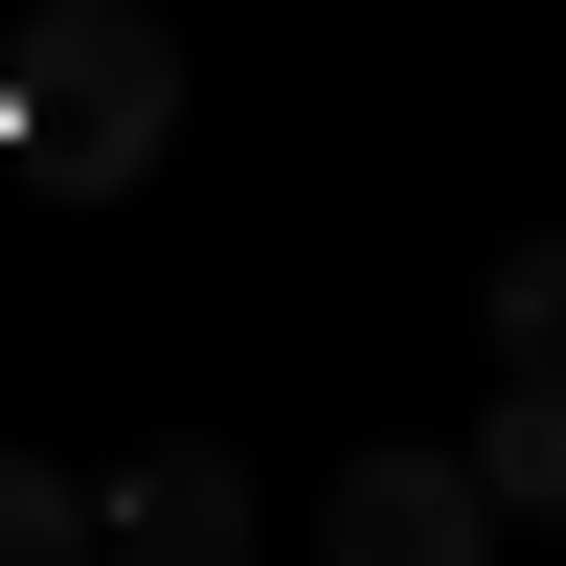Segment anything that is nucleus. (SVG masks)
<instances>
[{
	"label": "nucleus",
	"instance_id": "1",
	"mask_svg": "<svg viewBox=\"0 0 566 566\" xmlns=\"http://www.w3.org/2000/svg\"><path fill=\"white\" fill-rule=\"evenodd\" d=\"M159 136H181L159 0H45V23L0 45V181H45V205H136Z\"/></svg>",
	"mask_w": 566,
	"mask_h": 566
},
{
	"label": "nucleus",
	"instance_id": "5",
	"mask_svg": "<svg viewBox=\"0 0 566 566\" xmlns=\"http://www.w3.org/2000/svg\"><path fill=\"white\" fill-rule=\"evenodd\" d=\"M69 544H91V499L45 476V453H0V566H69Z\"/></svg>",
	"mask_w": 566,
	"mask_h": 566
},
{
	"label": "nucleus",
	"instance_id": "4",
	"mask_svg": "<svg viewBox=\"0 0 566 566\" xmlns=\"http://www.w3.org/2000/svg\"><path fill=\"white\" fill-rule=\"evenodd\" d=\"M453 476H476V522H544V499H566V408H544V363H499V431L453 453Z\"/></svg>",
	"mask_w": 566,
	"mask_h": 566
},
{
	"label": "nucleus",
	"instance_id": "2",
	"mask_svg": "<svg viewBox=\"0 0 566 566\" xmlns=\"http://www.w3.org/2000/svg\"><path fill=\"white\" fill-rule=\"evenodd\" d=\"M91 544H114V566H250V476H227L205 431H159L114 499H91Z\"/></svg>",
	"mask_w": 566,
	"mask_h": 566
},
{
	"label": "nucleus",
	"instance_id": "3",
	"mask_svg": "<svg viewBox=\"0 0 566 566\" xmlns=\"http://www.w3.org/2000/svg\"><path fill=\"white\" fill-rule=\"evenodd\" d=\"M317 544H340V566H499V522H476L453 453H363V476L317 499Z\"/></svg>",
	"mask_w": 566,
	"mask_h": 566
}]
</instances>
